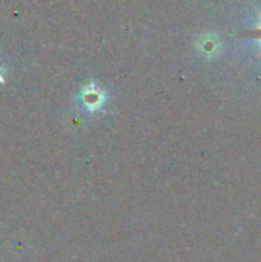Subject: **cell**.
<instances>
[{
    "label": "cell",
    "mask_w": 261,
    "mask_h": 262,
    "mask_svg": "<svg viewBox=\"0 0 261 262\" xmlns=\"http://www.w3.org/2000/svg\"><path fill=\"white\" fill-rule=\"evenodd\" d=\"M106 98H108V94L102 88H98L95 83H89L88 86H85L78 95V101L82 107L89 114L98 112L105 106Z\"/></svg>",
    "instance_id": "6da1fadb"
},
{
    "label": "cell",
    "mask_w": 261,
    "mask_h": 262,
    "mask_svg": "<svg viewBox=\"0 0 261 262\" xmlns=\"http://www.w3.org/2000/svg\"><path fill=\"white\" fill-rule=\"evenodd\" d=\"M198 48H200V51L205 55H215L220 51L222 45H220V41H218L217 37H212L211 35V37H203L202 38V43L198 45Z\"/></svg>",
    "instance_id": "7a4b0ae2"
},
{
    "label": "cell",
    "mask_w": 261,
    "mask_h": 262,
    "mask_svg": "<svg viewBox=\"0 0 261 262\" xmlns=\"http://www.w3.org/2000/svg\"><path fill=\"white\" fill-rule=\"evenodd\" d=\"M0 83H5V77L2 75V69H0Z\"/></svg>",
    "instance_id": "3957f363"
}]
</instances>
